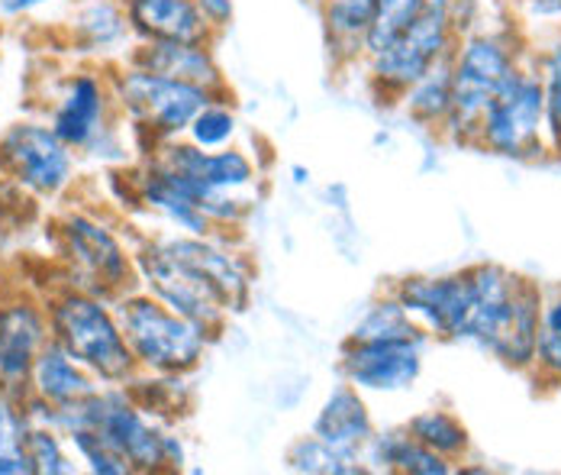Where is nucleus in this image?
<instances>
[{
  "label": "nucleus",
  "instance_id": "nucleus-1",
  "mask_svg": "<svg viewBox=\"0 0 561 475\" xmlns=\"http://www.w3.org/2000/svg\"><path fill=\"white\" fill-rule=\"evenodd\" d=\"M23 408L33 423H49L58 433L75 427L91 430L133 473H174L184 466V443L149 415L126 385H101L94 395L71 408H49L46 402L23 395Z\"/></svg>",
  "mask_w": 561,
  "mask_h": 475
},
{
  "label": "nucleus",
  "instance_id": "nucleus-2",
  "mask_svg": "<svg viewBox=\"0 0 561 475\" xmlns=\"http://www.w3.org/2000/svg\"><path fill=\"white\" fill-rule=\"evenodd\" d=\"M529 49L533 39L519 23H484L465 33L449 59L451 111L439 136L451 146H474L488 101L504 84L506 75L529 56Z\"/></svg>",
  "mask_w": 561,
  "mask_h": 475
},
{
  "label": "nucleus",
  "instance_id": "nucleus-3",
  "mask_svg": "<svg viewBox=\"0 0 561 475\" xmlns=\"http://www.w3.org/2000/svg\"><path fill=\"white\" fill-rule=\"evenodd\" d=\"M49 337L78 359L101 385H129L139 375L113 301L61 285L46 297Z\"/></svg>",
  "mask_w": 561,
  "mask_h": 475
},
{
  "label": "nucleus",
  "instance_id": "nucleus-4",
  "mask_svg": "<svg viewBox=\"0 0 561 475\" xmlns=\"http://www.w3.org/2000/svg\"><path fill=\"white\" fill-rule=\"evenodd\" d=\"M123 337L139 362V372L152 375H194L210 347L217 343L204 327L181 317L142 289L113 301Z\"/></svg>",
  "mask_w": 561,
  "mask_h": 475
},
{
  "label": "nucleus",
  "instance_id": "nucleus-5",
  "mask_svg": "<svg viewBox=\"0 0 561 475\" xmlns=\"http://www.w3.org/2000/svg\"><path fill=\"white\" fill-rule=\"evenodd\" d=\"M107 71H111L116 111L133 129V136L142 143V149L184 136L191 120L197 117L204 104H210L214 98H226V94H210L204 88L156 75L133 61H116Z\"/></svg>",
  "mask_w": 561,
  "mask_h": 475
},
{
  "label": "nucleus",
  "instance_id": "nucleus-6",
  "mask_svg": "<svg viewBox=\"0 0 561 475\" xmlns=\"http://www.w3.org/2000/svg\"><path fill=\"white\" fill-rule=\"evenodd\" d=\"M56 252L65 269V285L88 295L116 301L139 289L133 249L101 217L88 211H61L56 217Z\"/></svg>",
  "mask_w": 561,
  "mask_h": 475
},
{
  "label": "nucleus",
  "instance_id": "nucleus-7",
  "mask_svg": "<svg viewBox=\"0 0 561 475\" xmlns=\"http://www.w3.org/2000/svg\"><path fill=\"white\" fill-rule=\"evenodd\" d=\"M474 149L513 162H536L552 156L546 123V88L533 65V49L488 101Z\"/></svg>",
  "mask_w": 561,
  "mask_h": 475
},
{
  "label": "nucleus",
  "instance_id": "nucleus-8",
  "mask_svg": "<svg viewBox=\"0 0 561 475\" xmlns=\"http://www.w3.org/2000/svg\"><path fill=\"white\" fill-rule=\"evenodd\" d=\"M119 111L113 101L107 68H75L58 81L56 94L46 108V123L78 156L123 162L126 143L119 133Z\"/></svg>",
  "mask_w": 561,
  "mask_h": 475
},
{
  "label": "nucleus",
  "instance_id": "nucleus-9",
  "mask_svg": "<svg viewBox=\"0 0 561 475\" xmlns=\"http://www.w3.org/2000/svg\"><path fill=\"white\" fill-rule=\"evenodd\" d=\"M458 46V30L451 23L449 0H423L413 20L378 53L358 61L375 98L393 104L413 81L451 59Z\"/></svg>",
  "mask_w": 561,
  "mask_h": 475
},
{
  "label": "nucleus",
  "instance_id": "nucleus-10",
  "mask_svg": "<svg viewBox=\"0 0 561 475\" xmlns=\"http://www.w3.org/2000/svg\"><path fill=\"white\" fill-rule=\"evenodd\" d=\"M133 259L142 292L159 297L171 310H178L181 317L204 327L214 340H220L232 314L226 310L224 297L210 285V279L197 265H191L181 252H174L165 234L142 239L133 249Z\"/></svg>",
  "mask_w": 561,
  "mask_h": 475
},
{
  "label": "nucleus",
  "instance_id": "nucleus-11",
  "mask_svg": "<svg viewBox=\"0 0 561 475\" xmlns=\"http://www.w3.org/2000/svg\"><path fill=\"white\" fill-rule=\"evenodd\" d=\"M78 172V152L61 143L39 117H23L0 129V176L36 201H56Z\"/></svg>",
  "mask_w": 561,
  "mask_h": 475
},
{
  "label": "nucleus",
  "instance_id": "nucleus-12",
  "mask_svg": "<svg viewBox=\"0 0 561 475\" xmlns=\"http://www.w3.org/2000/svg\"><path fill=\"white\" fill-rule=\"evenodd\" d=\"M391 292L403 310L430 333V340L468 343L474 289L468 269L446 275H407L393 282Z\"/></svg>",
  "mask_w": 561,
  "mask_h": 475
},
{
  "label": "nucleus",
  "instance_id": "nucleus-13",
  "mask_svg": "<svg viewBox=\"0 0 561 475\" xmlns=\"http://www.w3.org/2000/svg\"><path fill=\"white\" fill-rule=\"evenodd\" d=\"M430 337H391V340H345L339 372L362 395H400L423 375V353Z\"/></svg>",
  "mask_w": 561,
  "mask_h": 475
},
{
  "label": "nucleus",
  "instance_id": "nucleus-14",
  "mask_svg": "<svg viewBox=\"0 0 561 475\" xmlns=\"http://www.w3.org/2000/svg\"><path fill=\"white\" fill-rule=\"evenodd\" d=\"M49 343L46 301L13 295L0 301V388L23 398L36 357Z\"/></svg>",
  "mask_w": 561,
  "mask_h": 475
},
{
  "label": "nucleus",
  "instance_id": "nucleus-15",
  "mask_svg": "<svg viewBox=\"0 0 561 475\" xmlns=\"http://www.w3.org/2000/svg\"><path fill=\"white\" fill-rule=\"evenodd\" d=\"M129 194L133 201L149 211L152 217H159L162 224H169L178 234H217L214 224L207 220V214L201 211V204L194 201L191 188L178 179L171 169L159 166L156 159L142 156V162L129 172Z\"/></svg>",
  "mask_w": 561,
  "mask_h": 475
},
{
  "label": "nucleus",
  "instance_id": "nucleus-16",
  "mask_svg": "<svg viewBox=\"0 0 561 475\" xmlns=\"http://www.w3.org/2000/svg\"><path fill=\"white\" fill-rule=\"evenodd\" d=\"M468 275H471V289H474L468 343L491 359H497L501 347L506 343L510 324H513V307H516V292H519L523 275H513L497 262H474V265H468Z\"/></svg>",
  "mask_w": 561,
  "mask_h": 475
},
{
  "label": "nucleus",
  "instance_id": "nucleus-17",
  "mask_svg": "<svg viewBox=\"0 0 561 475\" xmlns=\"http://www.w3.org/2000/svg\"><path fill=\"white\" fill-rule=\"evenodd\" d=\"M68 49L81 59L123 61L136 46L123 0H78L68 16Z\"/></svg>",
  "mask_w": 561,
  "mask_h": 475
},
{
  "label": "nucleus",
  "instance_id": "nucleus-18",
  "mask_svg": "<svg viewBox=\"0 0 561 475\" xmlns=\"http://www.w3.org/2000/svg\"><path fill=\"white\" fill-rule=\"evenodd\" d=\"M136 43H217L197 0H123Z\"/></svg>",
  "mask_w": 561,
  "mask_h": 475
},
{
  "label": "nucleus",
  "instance_id": "nucleus-19",
  "mask_svg": "<svg viewBox=\"0 0 561 475\" xmlns=\"http://www.w3.org/2000/svg\"><path fill=\"white\" fill-rule=\"evenodd\" d=\"M123 61L204 88L210 94H229L224 65L217 59V43H136Z\"/></svg>",
  "mask_w": 561,
  "mask_h": 475
},
{
  "label": "nucleus",
  "instance_id": "nucleus-20",
  "mask_svg": "<svg viewBox=\"0 0 561 475\" xmlns=\"http://www.w3.org/2000/svg\"><path fill=\"white\" fill-rule=\"evenodd\" d=\"M375 430L378 427H375V417H371L365 395L348 382H342L327 395V402L320 405V411L310 423L313 437H320L323 443H330L333 450L352 456V460H362V450Z\"/></svg>",
  "mask_w": 561,
  "mask_h": 475
},
{
  "label": "nucleus",
  "instance_id": "nucleus-21",
  "mask_svg": "<svg viewBox=\"0 0 561 475\" xmlns=\"http://www.w3.org/2000/svg\"><path fill=\"white\" fill-rule=\"evenodd\" d=\"M98 388H101V382L78 359L71 357L68 350H61L56 340L49 337V343L36 357L33 375H30V392L26 395L46 402L49 408L58 411V408H71V405L84 402Z\"/></svg>",
  "mask_w": 561,
  "mask_h": 475
},
{
  "label": "nucleus",
  "instance_id": "nucleus-22",
  "mask_svg": "<svg viewBox=\"0 0 561 475\" xmlns=\"http://www.w3.org/2000/svg\"><path fill=\"white\" fill-rule=\"evenodd\" d=\"M365 473H400V475H451L455 463L443 460L430 446L410 437L407 427L375 430L362 450Z\"/></svg>",
  "mask_w": 561,
  "mask_h": 475
},
{
  "label": "nucleus",
  "instance_id": "nucleus-23",
  "mask_svg": "<svg viewBox=\"0 0 561 475\" xmlns=\"http://www.w3.org/2000/svg\"><path fill=\"white\" fill-rule=\"evenodd\" d=\"M378 0H320L323 43L336 68L358 65L375 23Z\"/></svg>",
  "mask_w": 561,
  "mask_h": 475
},
{
  "label": "nucleus",
  "instance_id": "nucleus-24",
  "mask_svg": "<svg viewBox=\"0 0 561 475\" xmlns=\"http://www.w3.org/2000/svg\"><path fill=\"white\" fill-rule=\"evenodd\" d=\"M542 297L546 289L533 279H519L513 324L506 333V343L497 353V362L513 372H533L536 365V340H539V320H542Z\"/></svg>",
  "mask_w": 561,
  "mask_h": 475
},
{
  "label": "nucleus",
  "instance_id": "nucleus-25",
  "mask_svg": "<svg viewBox=\"0 0 561 475\" xmlns=\"http://www.w3.org/2000/svg\"><path fill=\"white\" fill-rule=\"evenodd\" d=\"M400 111L413 120L416 126L430 129V133H443L446 120L451 111V71L449 61L436 65L433 71H426L420 81H413L400 98H397Z\"/></svg>",
  "mask_w": 561,
  "mask_h": 475
},
{
  "label": "nucleus",
  "instance_id": "nucleus-26",
  "mask_svg": "<svg viewBox=\"0 0 561 475\" xmlns=\"http://www.w3.org/2000/svg\"><path fill=\"white\" fill-rule=\"evenodd\" d=\"M403 427L410 430L413 440H420L423 446H430L443 460L455 463V470L471 456V430L461 423V417L451 415L449 408L416 411Z\"/></svg>",
  "mask_w": 561,
  "mask_h": 475
},
{
  "label": "nucleus",
  "instance_id": "nucleus-27",
  "mask_svg": "<svg viewBox=\"0 0 561 475\" xmlns=\"http://www.w3.org/2000/svg\"><path fill=\"white\" fill-rule=\"evenodd\" d=\"M133 398L156 417V420H178L191 411V388H187V375H152V372H139L129 385Z\"/></svg>",
  "mask_w": 561,
  "mask_h": 475
},
{
  "label": "nucleus",
  "instance_id": "nucleus-28",
  "mask_svg": "<svg viewBox=\"0 0 561 475\" xmlns=\"http://www.w3.org/2000/svg\"><path fill=\"white\" fill-rule=\"evenodd\" d=\"M533 65L546 88V123H549V146L561 162V26L533 39Z\"/></svg>",
  "mask_w": 561,
  "mask_h": 475
},
{
  "label": "nucleus",
  "instance_id": "nucleus-29",
  "mask_svg": "<svg viewBox=\"0 0 561 475\" xmlns=\"http://www.w3.org/2000/svg\"><path fill=\"white\" fill-rule=\"evenodd\" d=\"M391 337H430V333L403 310L397 295L388 292L362 310V317L352 324L345 340H391Z\"/></svg>",
  "mask_w": 561,
  "mask_h": 475
},
{
  "label": "nucleus",
  "instance_id": "nucleus-30",
  "mask_svg": "<svg viewBox=\"0 0 561 475\" xmlns=\"http://www.w3.org/2000/svg\"><path fill=\"white\" fill-rule=\"evenodd\" d=\"M26 430L30 417L23 398L0 388V475H36L26 456Z\"/></svg>",
  "mask_w": 561,
  "mask_h": 475
},
{
  "label": "nucleus",
  "instance_id": "nucleus-31",
  "mask_svg": "<svg viewBox=\"0 0 561 475\" xmlns=\"http://www.w3.org/2000/svg\"><path fill=\"white\" fill-rule=\"evenodd\" d=\"M546 388H561V285L546 289L536 340V365L529 372Z\"/></svg>",
  "mask_w": 561,
  "mask_h": 475
},
{
  "label": "nucleus",
  "instance_id": "nucleus-32",
  "mask_svg": "<svg viewBox=\"0 0 561 475\" xmlns=\"http://www.w3.org/2000/svg\"><path fill=\"white\" fill-rule=\"evenodd\" d=\"M284 466L290 473L304 475H358L365 473L362 460H352L345 453L333 450L330 443H323L320 437L307 433V437H297L287 453H284Z\"/></svg>",
  "mask_w": 561,
  "mask_h": 475
},
{
  "label": "nucleus",
  "instance_id": "nucleus-33",
  "mask_svg": "<svg viewBox=\"0 0 561 475\" xmlns=\"http://www.w3.org/2000/svg\"><path fill=\"white\" fill-rule=\"evenodd\" d=\"M239 129H242L239 114L226 94V98H214L210 104H204L197 111V117L191 120V126L184 133V139H191L201 149H226V146H236Z\"/></svg>",
  "mask_w": 561,
  "mask_h": 475
},
{
  "label": "nucleus",
  "instance_id": "nucleus-34",
  "mask_svg": "<svg viewBox=\"0 0 561 475\" xmlns=\"http://www.w3.org/2000/svg\"><path fill=\"white\" fill-rule=\"evenodd\" d=\"M26 456L36 475H71L75 460L68 453V440L49 423H33L26 430Z\"/></svg>",
  "mask_w": 561,
  "mask_h": 475
},
{
  "label": "nucleus",
  "instance_id": "nucleus-35",
  "mask_svg": "<svg viewBox=\"0 0 561 475\" xmlns=\"http://www.w3.org/2000/svg\"><path fill=\"white\" fill-rule=\"evenodd\" d=\"M423 7V0H378L375 7V23H371V33H368V43H365V56L368 53H378L381 46H388L393 36L413 20V13ZM362 56V59H365Z\"/></svg>",
  "mask_w": 561,
  "mask_h": 475
},
{
  "label": "nucleus",
  "instance_id": "nucleus-36",
  "mask_svg": "<svg viewBox=\"0 0 561 475\" xmlns=\"http://www.w3.org/2000/svg\"><path fill=\"white\" fill-rule=\"evenodd\" d=\"M33 204L36 197H30L26 191H20L0 176V252H7L16 230H23V211H33Z\"/></svg>",
  "mask_w": 561,
  "mask_h": 475
},
{
  "label": "nucleus",
  "instance_id": "nucleus-37",
  "mask_svg": "<svg viewBox=\"0 0 561 475\" xmlns=\"http://www.w3.org/2000/svg\"><path fill=\"white\" fill-rule=\"evenodd\" d=\"M516 23L529 36L533 26H539V36L561 26V0H516ZM536 39V36H533Z\"/></svg>",
  "mask_w": 561,
  "mask_h": 475
},
{
  "label": "nucleus",
  "instance_id": "nucleus-38",
  "mask_svg": "<svg viewBox=\"0 0 561 475\" xmlns=\"http://www.w3.org/2000/svg\"><path fill=\"white\" fill-rule=\"evenodd\" d=\"M451 23L458 30V39L478 26H484V0H449Z\"/></svg>",
  "mask_w": 561,
  "mask_h": 475
},
{
  "label": "nucleus",
  "instance_id": "nucleus-39",
  "mask_svg": "<svg viewBox=\"0 0 561 475\" xmlns=\"http://www.w3.org/2000/svg\"><path fill=\"white\" fill-rule=\"evenodd\" d=\"M197 3H201V10L207 13L210 26L217 33H226L232 26V16H236V3L232 0H197Z\"/></svg>",
  "mask_w": 561,
  "mask_h": 475
},
{
  "label": "nucleus",
  "instance_id": "nucleus-40",
  "mask_svg": "<svg viewBox=\"0 0 561 475\" xmlns=\"http://www.w3.org/2000/svg\"><path fill=\"white\" fill-rule=\"evenodd\" d=\"M53 3L56 0H0V16L3 20H23V16H33Z\"/></svg>",
  "mask_w": 561,
  "mask_h": 475
}]
</instances>
